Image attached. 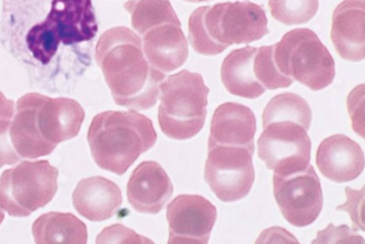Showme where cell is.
<instances>
[{
	"label": "cell",
	"instance_id": "obj_1",
	"mask_svg": "<svg viewBox=\"0 0 365 244\" xmlns=\"http://www.w3.org/2000/svg\"><path fill=\"white\" fill-rule=\"evenodd\" d=\"M98 31L93 0H3L2 44L47 92L76 86L93 63Z\"/></svg>",
	"mask_w": 365,
	"mask_h": 244
},
{
	"label": "cell",
	"instance_id": "obj_2",
	"mask_svg": "<svg viewBox=\"0 0 365 244\" xmlns=\"http://www.w3.org/2000/svg\"><path fill=\"white\" fill-rule=\"evenodd\" d=\"M96 58L117 106L148 110L156 105L165 73L149 63L141 38L132 29L114 27L104 32Z\"/></svg>",
	"mask_w": 365,
	"mask_h": 244
},
{
	"label": "cell",
	"instance_id": "obj_3",
	"mask_svg": "<svg viewBox=\"0 0 365 244\" xmlns=\"http://www.w3.org/2000/svg\"><path fill=\"white\" fill-rule=\"evenodd\" d=\"M84 118L86 112L77 101L29 93L18 100L9 138L21 158L44 157L79 135Z\"/></svg>",
	"mask_w": 365,
	"mask_h": 244
},
{
	"label": "cell",
	"instance_id": "obj_4",
	"mask_svg": "<svg viewBox=\"0 0 365 244\" xmlns=\"http://www.w3.org/2000/svg\"><path fill=\"white\" fill-rule=\"evenodd\" d=\"M269 34L262 6L246 1L200 6L188 21V39L195 53L222 54L231 45L249 44Z\"/></svg>",
	"mask_w": 365,
	"mask_h": 244
},
{
	"label": "cell",
	"instance_id": "obj_5",
	"mask_svg": "<svg viewBox=\"0 0 365 244\" xmlns=\"http://www.w3.org/2000/svg\"><path fill=\"white\" fill-rule=\"evenodd\" d=\"M91 156L104 171L125 173L158 140L148 116L131 111H106L98 113L88 131Z\"/></svg>",
	"mask_w": 365,
	"mask_h": 244
},
{
	"label": "cell",
	"instance_id": "obj_6",
	"mask_svg": "<svg viewBox=\"0 0 365 244\" xmlns=\"http://www.w3.org/2000/svg\"><path fill=\"white\" fill-rule=\"evenodd\" d=\"M210 88L200 73L182 70L168 76L160 86L158 121L169 138L187 140L203 128Z\"/></svg>",
	"mask_w": 365,
	"mask_h": 244
},
{
	"label": "cell",
	"instance_id": "obj_7",
	"mask_svg": "<svg viewBox=\"0 0 365 244\" xmlns=\"http://www.w3.org/2000/svg\"><path fill=\"white\" fill-rule=\"evenodd\" d=\"M272 47L274 63L283 76L315 92L334 81V58L312 29H292Z\"/></svg>",
	"mask_w": 365,
	"mask_h": 244
},
{
	"label": "cell",
	"instance_id": "obj_8",
	"mask_svg": "<svg viewBox=\"0 0 365 244\" xmlns=\"http://www.w3.org/2000/svg\"><path fill=\"white\" fill-rule=\"evenodd\" d=\"M58 168L47 161H23L0 177V208L9 216L28 217L43 208L58 190Z\"/></svg>",
	"mask_w": 365,
	"mask_h": 244
},
{
	"label": "cell",
	"instance_id": "obj_9",
	"mask_svg": "<svg viewBox=\"0 0 365 244\" xmlns=\"http://www.w3.org/2000/svg\"><path fill=\"white\" fill-rule=\"evenodd\" d=\"M253 155L241 146L217 145L208 148L205 181L223 203H234L249 195L256 176Z\"/></svg>",
	"mask_w": 365,
	"mask_h": 244
},
{
	"label": "cell",
	"instance_id": "obj_10",
	"mask_svg": "<svg viewBox=\"0 0 365 244\" xmlns=\"http://www.w3.org/2000/svg\"><path fill=\"white\" fill-rule=\"evenodd\" d=\"M263 128L257 156L274 174H294L309 167L312 141L307 130L292 121L274 122Z\"/></svg>",
	"mask_w": 365,
	"mask_h": 244
},
{
	"label": "cell",
	"instance_id": "obj_11",
	"mask_svg": "<svg viewBox=\"0 0 365 244\" xmlns=\"http://www.w3.org/2000/svg\"><path fill=\"white\" fill-rule=\"evenodd\" d=\"M273 193L282 216L295 227L311 225L324 206L321 181L311 164L294 174H274Z\"/></svg>",
	"mask_w": 365,
	"mask_h": 244
},
{
	"label": "cell",
	"instance_id": "obj_12",
	"mask_svg": "<svg viewBox=\"0 0 365 244\" xmlns=\"http://www.w3.org/2000/svg\"><path fill=\"white\" fill-rule=\"evenodd\" d=\"M217 218V208L200 195H179L168 206V243H207Z\"/></svg>",
	"mask_w": 365,
	"mask_h": 244
},
{
	"label": "cell",
	"instance_id": "obj_13",
	"mask_svg": "<svg viewBox=\"0 0 365 244\" xmlns=\"http://www.w3.org/2000/svg\"><path fill=\"white\" fill-rule=\"evenodd\" d=\"M174 186L162 166L155 161L141 163L127 185L129 203L140 213L158 214L170 200Z\"/></svg>",
	"mask_w": 365,
	"mask_h": 244
},
{
	"label": "cell",
	"instance_id": "obj_14",
	"mask_svg": "<svg viewBox=\"0 0 365 244\" xmlns=\"http://www.w3.org/2000/svg\"><path fill=\"white\" fill-rule=\"evenodd\" d=\"M319 172L335 183L356 180L363 173L364 155L358 143L339 134L325 138L316 154Z\"/></svg>",
	"mask_w": 365,
	"mask_h": 244
},
{
	"label": "cell",
	"instance_id": "obj_15",
	"mask_svg": "<svg viewBox=\"0 0 365 244\" xmlns=\"http://www.w3.org/2000/svg\"><path fill=\"white\" fill-rule=\"evenodd\" d=\"M256 116L239 103L227 102L215 110L212 117L208 148L223 145L241 146L255 152Z\"/></svg>",
	"mask_w": 365,
	"mask_h": 244
},
{
	"label": "cell",
	"instance_id": "obj_16",
	"mask_svg": "<svg viewBox=\"0 0 365 244\" xmlns=\"http://www.w3.org/2000/svg\"><path fill=\"white\" fill-rule=\"evenodd\" d=\"M364 0H344L332 14L331 39L344 60L364 61L365 57Z\"/></svg>",
	"mask_w": 365,
	"mask_h": 244
},
{
	"label": "cell",
	"instance_id": "obj_17",
	"mask_svg": "<svg viewBox=\"0 0 365 244\" xmlns=\"http://www.w3.org/2000/svg\"><path fill=\"white\" fill-rule=\"evenodd\" d=\"M143 50L149 63L164 73L182 66L188 58V44L181 24H165L141 36Z\"/></svg>",
	"mask_w": 365,
	"mask_h": 244
},
{
	"label": "cell",
	"instance_id": "obj_18",
	"mask_svg": "<svg viewBox=\"0 0 365 244\" xmlns=\"http://www.w3.org/2000/svg\"><path fill=\"white\" fill-rule=\"evenodd\" d=\"M73 203L80 215L91 221H103L114 216L120 209L122 191L106 178L91 177L78 183Z\"/></svg>",
	"mask_w": 365,
	"mask_h": 244
},
{
	"label": "cell",
	"instance_id": "obj_19",
	"mask_svg": "<svg viewBox=\"0 0 365 244\" xmlns=\"http://www.w3.org/2000/svg\"><path fill=\"white\" fill-rule=\"evenodd\" d=\"M257 48L237 49L227 55L221 66V81L228 93L247 99H256L266 92L254 74L253 60Z\"/></svg>",
	"mask_w": 365,
	"mask_h": 244
},
{
	"label": "cell",
	"instance_id": "obj_20",
	"mask_svg": "<svg viewBox=\"0 0 365 244\" xmlns=\"http://www.w3.org/2000/svg\"><path fill=\"white\" fill-rule=\"evenodd\" d=\"M36 243H87L86 224L73 214L50 213L38 217L32 226Z\"/></svg>",
	"mask_w": 365,
	"mask_h": 244
},
{
	"label": "cell",
	"instance_id": "obj_21",
	"mask_svg": "<svg viewBox=\"0 0 365 244\" xmlns=\"http://www.w3.org/2000/svg\"><path fill=\"white\" fill-rule=\"evenodd\" d=\"M123 8L131 15L132 27L140 36L156 26L181 24L169 0H127Z\"/></svg>",
	"mask_w": 365,
	"mask_h": 244
},
{
	"label": "cell",
	"instance_id": "obj_22",
	"mask_svg": "<svg viewBox=\"0 0 365 244\" xmlns=\"http://www.w3.org/2000/svg\"><path fill=\"white\" fill-rule=\"evenodd\" d=\"M279 121L294 122L308 131L312 121L311 106L298 94H277L263 111L262 126L265 128L269 123Z\"/></svg>",
	"mask_w": 365,
	"mask_h": 244
},
{
	"label": "cell",
	"instance_id": "obj_23",
	"mask_svg": "<svg viewBox=\"0 0 365 244\" xmlns=\"http://www.w3.org/2000/svg\"><path fill=\"white\" fill-rule=\"evenodd\" d=\"M275 21L286 26L307 24L319 11V0H269Z\"/></svg>",
	"mask_w": 365,
	"mask_h": 244
},
{
	"label": "cell",
	"instance_id": "obj_24",
	"mask_svg": "<svg viewBox=\"0 0 365 244\" xmlns=\"http://www.w3.org/2000/svg\"><path fill=\"white\" fill-rule=\"evenodd\" d=\"M272 54V46L257 49L253 60V70L256 79L266 90H277L291 86L294 81L279 73L274 63Z\"/></svg>",
	"mask_w": 365,
	"mask_h": 244
},
{
	"label": "cell",
	"instance_id": "obj_25",
	"mask_svg": "<svg viewBox=\"0 0 365 244\" xmlns=\"http://www.w3.org/2000/svg\"><path fill=\"white\" fill-rule=\"evenodd\" d=\"M347 200L336 208L337 210L346 211L353 221V230L364 232V187L361 190H355L350 187L345 188Z\"/></svg>",
	"mask_w": 365,
	"mask_h": 244
},
{
	"label": "cell",
	"instance_id": "obj_26",
	"mask_svg": "<svg viewBox=\"0 0 365 244\" xmlns=\"http://www.w3.org/2000/svg\"><path fill=\"white\" fill-rule=\"evenodd\" d=\"M312 243H364V239L347 225L335 227L331 223L326 229L318 232L317 238Z\"/></svg>",
	"mask_w": 365,
	"mask_h": 244
},
{
	"label": "cell",
	"instance_id": "obj_27",
	"mask_svg": "<svg viewBox=\"0 0 365 244\" xmlns=\"http://www.w3.org/2000/svg\"><path fill=\"white\" fill-rule=\"evenodd\" d=\"M97 243H150L152 240L145 238L125 226L116 225L106 228L98 236Z\"/></svg>",
	"mask_w": 365,
	"mask_h": 244
},
{
	"label": "cell",
	"instance_id": "obj_28",
	"mask_svg": "<svg viewBox=\"0 0 365 244\" xmlns=\"http://www.w3.org/2000/svg\"><path fill=\"white\" fill-rule=\"evenodd\" d=\"M349 113L353 121L354 131L364 138V86L355 87L348 96Z\"/></svg>",
	"mask_w": 365,
	"mask_h": 244
},
{
	"label": "cell",
	"instance_id": "obj_29",
	"mask_svg": "<svg viewBox=\"0 0 365 244\" xmlns=\"http://www.w3.org/2000/svg\"><path fill=\"white\" fill-rule=\"evenodd\" d=\"M11 120L0 119V168L6 165H14L22 159L15 151L9 138Z\"/></svg>",
	"mask_w": 365,
	"mask_h": 244
},
{
	"label": "cell",
	"instance_id": "obj_30",
	"mask_svg": "<svg viewBox=\"0 0 365 244\" xmlns=\"http://www.w3.org/2000/svg\"><path fill=\"white\" fill-rule=\"evenodd\" d=\"M15 113V103L0 92V119H12Z\"/></svg>",
	"mask_w": 365,
	"mask_h": 244
},
{
	"label": "cell",
	"instance_id": "obj_31",
	"mask_svg": "<svg viewBox=\"0 0 365 244\" xmlns=\"http://www.w3.org/2000/svg\"><path fill=\"white\" fill-rule=\"evenodd\" d=\"M182 1H185V2H188V3H200V2L211 1V0H182Z\"/></svg>",
	"mask_w": 365,
	"mask_h": 244
},
{
	"label": "cell",
	"instance_id": "obj_32",
	"mask_svg": "<svg viewBox=\"0 0 365 244\" xmlns=\"http://www.w3.org/2000/svg\"><path fill=\"white\" fill-rule=\"evenodd\" d=\"M4 219H5L4 210H3L1 209V208H0V224H1L3 223V220H4Z\"/></svg>",
	"mask_w": 365,
	"mask_h": 244
}]
</instances>
